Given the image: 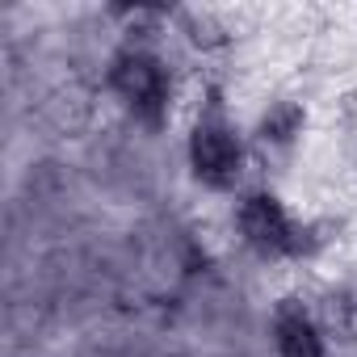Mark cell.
<instances>
[{"instance_id": "6da1fadb", "label": "cell", "mask_w": 357, "mask_h": 357, "mask_svg": "<svg viewBox=\"0 0 357 357\" xmlns=\"http://www.w3.org/2000/svg\"><path fill=\"white\" fill-rule=\"evenodd\" d=\"M190 164L198 172V181H206L211 190H231L236 176L244 168V147L231 130V122L223 118L219 97H211V109L198 118L194 139H190Z\"/></svg>"}, {"instance_id": "52a82bcc", "label": "cell", "mask_w": 357, "mask_h": 357, "mask_svg": "<svg viewBox=\"0 0 357 357\" xmlns=\"http://www.w3.org/2000/svg\"><path fill=\"white\" fill-rule=\"evenodd\" d=\"M324 315H328V328H332L340 340H353V336H357V303H353L349 294H328Z\"/></svg>"}, {"instance_id": "3957f363", "label": "cell", "mask_w": 357, "mask_h": 357, "mask_svg": "<svg viewBox=\"0 0 357 357\" xmlns=\"http://www.w3.org/2000/svg\"><path fill=\"white\" fill-rule=\"evenodd\" d=\"M240 231H244V240H248L257 252L273 257V252H286V248H290L294 223L286 219V211H282V202H278L273 194H252V198H244V206H240Z\"/></svg>"}, {"instance_id": "ba28073f", "label": "cell", "mask_w": 357, "mask_h": 357, "mask_svg": "<svg viewBox=\"0 0 357 357\" xmlns=\"http://www.w3.org/2000/svg\"><path fill=\"white\" fill-rule=\"evenodd\" d=\"M340 135H344V151L357 160V93L340 97Z\"/></svg>"}, {"instance_id": "8992f818", "label": "cell", "mask_w": 357, "mask_h": 357, "mask_svg": "<svg viewBox=\"0 0 357 357\" xmlns=\"http://www.w3.org/2000/svg\"><path fill=\"white\" fill-rule=\"evenodd\" d=\"M176 26H181V34H185L198 51H219V47H227V26H223L215 13H206V9H181V13H176Z\"/></svg>"}, {"instance_id": "277c9868", "label": "cell", "mask_w": 357, "mask_h": 357, "mask_svg": "<svg viewBox=\"0 0 357 357\" xmlns=\"http://www.w3.org/2000/svg\"><path fill=\"white\" fill-rule=\"evenodd\" d=\"M273 328H278V349H282V357H324L319 332H315V324L307 319V311H303L294 298H286V303L278 307Z\"/></svg>"}, {"instance_id": "7a4b0ae2", "label": "cell", "mask_w": 357, "mask_h": 357, "mask_svg": "<svg viewBox=\"0 0 357 357\" xmlns=\"http://www.w3.org/2000/svg\"><path fill=\"white\" fill-rule=\"evenodd\" d=\"M105 80H109V89L135 109V118L160 126V118H164V97H168V72H164V63H160L151 51H143V47L118 51V55L109 59Z\"/></svg>"}, {"instance_id": "5b68a950", "label": "cell", "mask_w": 357, "mask_h": 357, "mask_svg": "<svg viewBox=\"0 0 357 357\" xmlns=\"http://www.w3.org/2000/svg\"><path fill=\"white\" fill-rule=\"evenodd\" d=\"M303 122H307V109L298 101H273L257 122V139L269 147H290L303 135Z\"/></svg>"}]
</instances>
